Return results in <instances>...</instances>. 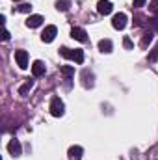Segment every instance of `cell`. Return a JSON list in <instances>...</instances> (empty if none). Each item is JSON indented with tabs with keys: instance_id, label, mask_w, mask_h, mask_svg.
<instances>
[{
	"instance_id": "cell-12",
	"label": "cell",
	"mask_w": 158,
	"mask_h": 160,
	"mask_svg": "<svg viewBox=\"0 0 158 160\" xmlns=\"http://www.w3.org/2000/svg\"><path fill=\"white\" fill-rule=\"evenodd\" d=\"M99 48H101V52H112V48H114V45H112V41L110 39H101L99 41Z\"/></svg>"
},
{
	"instance_id": "cell-17",
	"label": "cell",
	"mask_w": 158,
	"mask_h": 160,
	"mask_svg": "<svg viewBox=\"0 0 158 160\" xmlns=\"http://www.w3.org/2000/svg\"><path fill=\"white\" fill-rule=\"evenodd\" d=\"M151 41H153V32H149V34H145V36H143V39H141V47L145 48Z\"/></svg>"
},
{
	"instance_id": "cell-14",
	"label": "cell",
	"mask_w": 158,
	"mask_h": 160,
	"mask_svg": "<svg viewBox=\"0 0 158 160\" xmlns=\"http://www.w3.org/2000/svg\"><path fill=\"white\" fill-rule=\"evenodd\" d=\"M69 6H71V0H58L56 2V9L58 11H67Z\"/></svg>"
},
{
	"instance_id": "cell-22",
	"label": "cell",
	"mask_w": 158,
	"mask_h": 160,
	"mask_svg": "<svg viewBox=\"0 0 158 160\" xmlns=\"http://www.w3.org/2000/svg\"><path fill=\"white\" fill-rule=\"evenodd\" d=\"M2 39H4V41L9 39V32H7V30H4V34H2Z\"/></svg>"
},
{
	"instance_id": "cell-2",
	"label": "cell",
	"mask_w": 158,
	"mask_h": 160,
	"mask_svg": "<svg viewBox=\"0 0 158 160\" xmlns=\"http://www.w3.org/2000/svg\"><path fill=\"white\" fill-rule=\"evenodd\" d=\"M63 112H65L63 101H62L60 97H52V101H50V114H52L54 118H62Z\"/></svg>"
},
{
	"instance_id": "cell-1",
	"label": "cell",
	"mask_w": 158,
	"mask_h": 160,
	"mask_svg": "<svg viewBox=\"0 0 158 160\" xmlns=\"http://www.w3.org/2000/svg\"><path fill=\"white\" fill-rule=\"evenodd\" d=\"M60 54L63 56V58H67V60H73V62H77V63H82L84 62V50H80V48H67V47H62L60 48Z\"/></svg>"
},
{
	"instance_id": "cell-20",
	"label": "cell",
	"mask_w": 158,
	"mask_h": 160,
	"mask_svg": "<svg viewBox=\"0 0 158 160\" xmlns=\"http://www.w3.org/2000/svg\"><path fill=\"white\" fill-rule=\"evenodd\" d=\"M149 60H151V62H156V60H158V45H156V48L149 54Z\"/></svg>"
},
{
	"instance_id": "cell-16",
	"label": "cell",
	"mask_w": 158,
	"mask_h": 160,
	"mask_svg": "<svg viewBox=\"0 0 158 160\" xmlns=\"http://www.w3.org/2000/svg\"><path fill=\"white\" fill-rule=\"evenodd\" d=\"M15 9L21 11V13H30V11H32V6H30V4H21V6H17Z\"/></svg>"
},
{
	"instance_id": "cell-15",
	"label": "cell",
	"mask_w": 158,
	"mask_h": 160,
	"mask_svg": "<svg viewBox=\"0 0 158 160\" xmlns=\"http://www.w3.org/2000/svg\"><path fill=\"white\" fill-rule=\"evenodd\" d=\"M32 86H34V80H28L24 86H21V88H19V95H26V93L32 89Z\"/></svg>"
},
{
	"instance_id": "cell-19",
	"label": "cell",
	"mask_w": 158,
	"mask_h": 160,
	"mask_svg": "<svg viewBox=\"0 0 158 160\" xmlns=\"http://www.w3.org/2000/svg\"><path fill=\"white\" fill-rule=\"evenodd\" d=\"M123 45H125V48H132V47H134V43H132V39H130L128 36H125V39H123Z\"/></svg>"
},
{
	"instance_id": "cell-21",
	"label": "cell",
	"mask_w": 158,
	"mask_h": 160,
	"mask_svg": "<svg viewBox=\"0 0 158 160\" xmlns=\"http://www.w3.org/2000/svg\"><path fill=\"white\" fill-rule=\"evenodd\" d=\"M145 2H147V0H134V6H136V8H141Z\"/></svg>"
},
{
	"instance_id": "cell-10",
	"label": "cell",
	"mask_w": 158,
	"mask_h": 160,
	"mask_svg": "<svg viewBox=\"0 0 158 160\" xmlns=\"http://www.w3.org/2000/svg\"><path fill=\"white\" fill-rule=\"evenodd\" d=\"M82 155H84V149H82L80 145H73V147L69 149V158L71 160H80Z\"/></svg>"
},
{
	"instance_id": "cell-11",
	"label": "cell",
	"mask_w": 158,
	"mask_h": 160,
	"mask_svg": "<svg viewBox=\"0 0 158 160\" xmlns=\"http://www.w3.org/2000/svg\"><path fill=\"white\" fill-rule=\"evenodd\" d=\"M32 73H34V77H41V75H45V63H43L41 60H36V62H34V65H32Z\"/></svg>"
},
{
	"instance_id": "cell-3",
	"label": "cell",
	"mask_w": 158,
	"mask_h": 160,
	"mask_svg": "<svg viewBox=\"0 0 158 160\" xmlns=\"http://www.w3.org/2000/svg\"><path fill=\"white\" fill-rule=\"evenodd\" d=\"M56 36H58V28H56L54 24L47 26V28L41 32V39H43V43H52Z\"/></svg>"
},
{
	"instance_id": "cell-9",
	"label": "cell",
	"mask_w": 158,
	"mask_h": 160,
	"mask_svg": "<svg viewBox=\"0 0 158 160\" xmlns=\"http://www.w3.org/2000/svg\"><path fill=\"white\" fill-rule=\"evenodd\" d=\"M43 24V17L41 15H30L28 19H26V26L28 28H37Z\"/></svg>"
},
{
	"instance_id": "cell-23",
	"label": "cell",
	"mask_w": 158,
	"mask_h": 160,
	"mask_svg": "<svg viewBox=\"0 0 158 160\" xmlns=\"http://www.w3.org/2000/svg\"><path fill=\"white\" fill-rule=\"evenodd\" d=\"M15 2H19V0H15Z\"/></svg>"
},
{
	"instance_id": "cell-18",
	"label": "cell",
	"mask_w": 158,
	"mask_h": 160,
	"mask_svg": "<svg viewBox=\"0 0 158 160\" xmlns=\"http://www.w3.org/2000/svg\"><path fill=\"white\" fill-rule=\"evenodd\" d=\"M149 9H151L153 15H156V19H158V0H153V2L149 4Z\"/></svg>"
},
{
	"instance_id": "cell-13",
	"label": "cell",
	"mask_w": 158,
	"mask_h": 160,
	"mask_svg": "<svg viewBox=\"0 0 158 160\" xmlns=\"http://www.w3.org/2000/svg\"><path fill=\"white\" fill-rule=\"evenodd\" d=\"M60 71L65 77V80H71V77H75V67H71V65H62Z\"/></svg>"
},
{
	"instance_id": "cell-6",
	"label": "cell",
	"mask_w": 158,
	"mask_h": 160,
	"mask_svg": "<svg viewBox=\"0 0 158 160\" xmlns=\"http://www.w3.org/2000/svg\"><path fill=\"white\" fill-rule=\"evenodd\" d=\"M112 9H114L112 2H108V0H99V4H97V11H99L101 15H110Z\"/></svg>"
},
{
	"instance_id": "cell-5",
	"label": "cell",
	"mask_w": 158,
	"mask_h": 160,
	"mask_svg": "<svg viewBox=\"0 0 158 160\" xmlns=\"http://www.w3.org/2000/svg\"><path fill=\"white\" fill-rule=\"evenodd\" d=\"M112 26H114L116 30H123V28L126 26V15H125V13H116L114 19H112Z\"/></svg>"
},
{
	"instance_id": "cell-8",
	"label": "cell",
	"mask_w": 158,
	"mask_h": 160,
	"mask_svg": "<svg viewBox=\"0 0 158 160\" xmlns=\"http://www.w3.org/2000/svg\"><path fill=\"white\" fill-rule=\"evenodd\" d=\"M71 38L80 41V43H86V41H87V34H86V30H82V28H73V30H71Z\"/></svg>"
},
{
	"instance_id": "cell-7",
	"label": "cell",
	"mask_w": 158,
	"mask_h": 160,
	"mask_svg": "<svg viewBox=\"0 0 158 160\" xmlns=\"http://www.w3.org/2000/svg\"><path fill=\"white\" fill-rule=\"evenodd\" d=\"M7 151H9V155L19 157V155L22 153V147H21L19 140H9V143H7Z\"/></svg>"
},
{
	"instance_id": "cell-4",
	"label": "cell",
	"mask_w": 158,
	"mask_h": 160,
	"mask_svg": "<svg viewBox=\"0 0 158 160\" xmlns=\"http://www.w3.org/2000/svg\"><path fill=\"white\" fill-rule=\"evenodd\" d=\"M15 60H17V65L21 69L28 67V52L26 50H15Z\"/></svg>"
}]
</instances>
